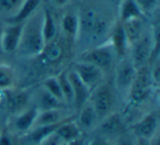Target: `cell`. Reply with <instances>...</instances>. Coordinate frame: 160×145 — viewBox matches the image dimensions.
<instances>
[{
  "label": "cell",
  "mask_w": 160,
  "mask_h": 145,
  "mask_svg": "<svg viewBox=\"0 0 160 145\" xmlns=\"http://www.w3.org/2000/svg\"><path fill=\"white\" fill-rule=\"evenodd\" d=\"M89 145H113L110 141L107 140V138L103 136H97L94 138L91 142L89 143Z\"/></svg>",
  "instance_id": "cell-33"
},
{
  "label": "cell",
  "mask_w": 160,
  "mask_h": 145,
  "mask_svg": "<svg viewBox=\"0 0 160 145\" xmlns=\"http://www.w3.org/2000/svg\"><path fill=\"white\" fill-rule=\"evenodd\" d=\"M65 55V47L62 43L57 37L52 42L47 43L44 46L43 50L38 56L40 60L45 66H55L62 62Z\"/></svg>",
  "instance_id": "cell-12"
},
{
  "label": "cell",
  "mask_w": 160,
  "mask_h": 145,
  "mask_svg": "<svg viewBox=\"0 0 160 145\" xmlns=\"http://www.w3.org/2000/svg\"><path fill=\"white\" fill-rule=\"evenodd\" d=\"M69 0H52V2L55 6H58V7H62V6H66L67 2Z\"/></svg>",
  "instance_id": "cell-35"
},
{
  "label": "cell",
  "mask_w": 160,
  "mask_h": 145,
  "mask_svg": "<svg viewBox=\"0 0 160 145\" xmlns=\"http://www.w3.org/2000/svg\"><path fill=\"white\" fill-rule=\"evenodd\" d=\"M2 54H3V51H2V47H1V43H0V57L2 56Z\"/></svg>",
  "instance_id": "cell-37"
},
{
  "label": "cell",
  "mask_w": 160,
  "mask_h": 145,
  "mask_svg": "<svg viewBox=\"0 0 160 145\" xmlns=\"http://www.w3.org/2000/svg\"><path fill=\"white\" fill-rule=\"evenodd\" d=\"M136 145H150V144H149V141L142 140V138H137V141H136Z\"/></svg>",
  "instance_id": "cell-36"
},
{
  "label": "cell",
  "mask_w": 160,
  "mask_h": 145,
  "mask_svg": "<svg viewBox=\"0 0 160 145\" xmlns=\"http://www.w3.org/2000/svg\"><path fill=\"white\" fill-rule=\"evenodd\" d=\"M79 16V34L83 33L92 37L102 36L107 32L109 24L103 11L94 6H87L78 12Z\"/></svg>",
  "instance_id": "cell-2"
},
{
  "label": "cell",
  "mask_w": 160,
  "mask_h": 145,
  "mask_svg": "<svg viewBox=\"0 0 160 145\" xmlns=\"http://www.w3.org/2000/svg\"><path fill=\"white\" fill-rule=\"evenodd\" d=\"M71 70L77 74V77L83 82V84L90 91H93L104 80V72L87 62H76Z\"/></svg>",
  "instance_id": "cell-7"
},
{
  "label": "cell",
  "mask_w": 160,
  "mask_h": 145,
  "mask_svg": "<svg viewBox=\"0 0 160 145\" xmlns=\"http://www.w3.org/2000/svg\"><path fill=\"white\" fill-rule=\"evenodd\" d=\"M100 132L103 134V138H116L120 134L125 132V125L123 119L118 114H110L108 117L101 120Z\"/></svg>",
  "instance_id": "cell-16"
},
{
  "label": "cell",
  "mask_w": 160,
  "mask_h": 145,
  "mask_svg": "<svg viewBox=\"0 0 160 145\" xmlns=\"http://www.w3.org/2000/svg\"><path fill=\"white\" fill-rule=\"evenodd\" d=\"M45 46L42 34V11H38L23 25L18 50L28 57H36Z\"/></svg>",
  "instance_id": "cell-1"
},
{
  "label": "cell",
  "mask_w": 160,
  "mask_h": 145,
  "mask_svg": "<svg viewBox=\"0 0 160 145\" xmlns=\"http://www.w3.org/2000/svg\"><path fill=\"white\" fill-rule=\"evenodd\" d=\"M99 118L94 111L91 104L88 101L81 109L79 110L77 124L81 131H90L98 125Z\"/></svg>",
  "instance_id": "cell-19"
},
{
  "label": "cell",
  "mask_w": 160,
  "mask_h": 145,
  "mask_svg": "<svg viewBox=\"0 0 160 145\" xmlns=\"http://www.w3.org/2000/svg\"><path fill=\"white\" fill-rule=\"evenodd\" d=\"M135 2L139 7L142 16H151L156 11L159 3V0H135Z\"/></svg>",
  "instance_id": "cell-29"
},
{
  "label": "cell",
  "mask_w": 160,
  "mask_h": 145,
  "mask_svg": "<svg viewBox=\"0 0 160 145\" xmlns=\"http://www.w3.org/2000/svg\"><path fill=\"white\" fill-rule=\"evenodd\" d=\"M113 145H136V142H134L133 138L129 134L124 133L120 134L116 138H113Z\"/></svg>",
  "instance_id": "cell-31"
},
{
  "label": "cell",
  "mask_w": 160,
  "mask_h": 145,
  "mask_svg": "<svg viewBox=\"0 0 160 145\" xmlns=\"http://www.w3.org/2000/svg\"><path fill=\"white\" fill-rule=\"evenodd\" d=\"M110 44L112 45L116 56L120 59L125 57L127 53V49L129 47L128 40H127L126 34L123 29V25L120 21H116L111 27L110 31Z\"/></svg>",
  "instance_id": "cell-14"
},
{
  "label": "cell",
  "mask_w": 160,
  "mask_h": 145,
  "mask_svg": "<svg viewBox=\"0 0 160 145\" xmlns=\"http://www.w3.org/2000/svg\"><path fill=\"white\" fill-rule=\"evenodd\" d=\"M132 46V58L136 69L145 67L146 63L151 59L153 55V47H157V44L152 42V36L142 35L139 40H136Z\"/></svg>",
  "instance_id": "cell-6"
},
{
  "label": "cell",
  "mask_w": 160,
  "mask_h": 145,
  "mask_svg": "<svg viewBox=\"0 0 160 145\" xmlns=\"http://www.w3.org/2000/svg\"><path fill=\"white\" fill-rule=\"evenodd\" d=\"M115 58V51H114L112 45L110 44V42H108L86 50L80 56L79 61L92 64L105 73L107 71L111 70V68L114 66Z\"/></svg>",
  "instance_id": "cell-4"
},
{
  "label": "cell",
  "mask_w": 160,
  "mask_h": 145,
  "mask_svg": "<svg viewBox=\"0 0 160 145\" xmlns=\"http://www.w3.org/2000/svg\"><path fill=\"white\" fill-rule=\"evenodd\" d=\"M0 145H13L11 135L6 132L0 133Z\"/></svg>",
  "instance_id": "cell-34"
},
{
  "label": "cell",
  "mask_w": 160,
  "mask_h": 145,
  "mask_svg": "<svg viewBox=\"0 0 160 145\" xmlns=\"http://www.w3.org/2000/svg\"><path fill=\"white\" fill-rule=\"evenodd\" d=\"M142 11L135 0H122L118 8V19L121 23L127 22L131 20H136V19H142Z\"/></svg>",
  "instance_id": "cell-21"
},
{
  "label": "cell",
  "mask_w": 160,
  "mask_h": 145,
  "mask_svg": "<svg viewBox=\"0 0 160 145\" xmlns=\"http://www.w3.org/2000/svg\"><path fill=\"white\" fill-rule=\"evenodd\" d=\"M81 132L82 131L78 127L77 122L70 120V119H66L65 121H62L59 127L55 130V133L62 138L64 143H68L79 138Z\"/></svg>",
  "instance_id": "cell-22"
},
{
  "label": "cell",
  "mask_w": 160,
  "mask_h": 145,
  "mask_svg": "<svg viewBox=\"0 0 160 145\" xmlns=\"http://www.w3.org/2000/svg\"><path fill=\"white\" fill-rule=\"evenodd\" d=\"M115 101V90L110 83L102 82L90 93L89 103L93 107L99 121L112 114Z\"/></svg>",
  "instance_id": "cell-3"
},
{
  "label": "cell",
  "mask_w": 160,
  "mask_h": 145,
  "mask_svg": "<svg viewBox=\"0 0 160 145\" xmlns=\"http://www.w3.org/2000/svg\"><path fill=\"white\" fill-rule=\"evenodd\" d=\"M85 145H89V144H85Z\"/></svg>",
  "instance_id": "cell-40"
},
{
  "label": "cell",
  "mask_w": 160,
  "mask_h": 145,
  "mask_svg": "<svg viewBox=\"0 0 160 145\" xmlns=\"http://www.w3.org/2000/svg\"><path fill=\"white\" fill-rule=\"evenodd\" d=\"M64 144V142L62 141V138L53 132L52 134H49L47 138H45L42 142L40 143V145H62Z\"/></svg>",
  "instance_id": "cell-32"
},
{
  "label": "cell",
  "mask_w": 160,
  "mask_h": 145,
  "mask_svg": "<svg viewBox=\"0 0 160 145\" xmlns=\"http://www.w3.org/2000/svg\"><path fill=\"white\" fill-rule=\"evenodd\" d=\"M1 92L6 106L11 114L16 115L28 108V104L30 101V93L27 90H16L11 87Z\"/></svg>",
  "instance_id": "cell-10"
},
{
  "label": "cell",
  "mask_w": 160,
  "mask_h": 145,
  "mask_svg": "<svg viewBox=\"0 0 160 145\" xmlns=\"http://www.w3.org/2000/svg\"><path fill=\"white\" fill-rule=\"evenodd\" d=\"M23 25H24V23L6 24V26L3 27L2 32L0 34V43H1L3 53L11 54L18 50L21 36H22Z\"/></svg>",
  "instance_id": "cell-9"
},
{
  "label": "cell",
  "mask_w": 160,
  "mask_h": 145,
  "mask_svg": "<svg viewBox=\"0 0 160 145\" xmlns=\"http://www.w3.org/2000/svg\"><path fill=\"white\" fill-rule=\"evenodd\" d=\"M14 74L11 67L0 63V91L13 87Z\"/></svg>",
  "instance_id": "cell-28"
},
{
  "label": "cell",
  "mask_w": 160,
  "mask_h": 145,
  "mask_svg": "<svg viewBox=\"0 0 160 145\" xmlns=\"http://www.w3.org/2000/svg\"><path fill=\"white\" fill-rule=\"evenodd\" d=\"M62 109H49V110H38V117L35 119L33 128L52 125L62 122ZM32 128V129H33ZM31 129V130H32Z\"/></svg>",
  "instance_id": "cell-23"
},
{
  "label": "cell",
  "mask_w": 160,
  "mask_h": 145,
  "mask_svg": "<svg viewBox=\"0 0 160 145\" xmlns=\"http://www.w3.org/2000/svg\"><path fill=\"white\" fill-rule=\"evenodd\" d=\"M38 107H36L38 110H49V109H62L64 108L65 104L59 101L57 98L49 94L47 91H45L42 87L38 95Z\"/></svg>",
  "instance_id": "cell-25"
},
{
  "label": "cell",
  "mask_w": 160,
  "mask_h": 145,
  "mask_svg": "<svg viewBox=\"0 0 160 145\" xmlns=\"http://www.w3.org/2000/svg\"><path fill=\"white\" fill-rule=\"evenodd\" d=\"M38 109L36 107L25 108L24 110L16 114L13 120V127L19 132H27L33 128L35 119L38 117Z\"/></svg>",
  "instance_id": "cell-18"
},
{
  "label": "cell",
  "mask_w": 160,
  "mask_h": 145,
  "mask_svg": "<svg viewBox=\"0 0 160 145\" xmlns=\"http://www.w3.org/2000/svg\"><path fill=\"white\" fill-rule=\"evenodd\" d=\"M158 123H159V118L157 112L147 114L134 125V133L136 138H142L147 141L152 138L157 134Z\"/></svg>",
  "instance_id": "cell-11"
},
{
  "label": "cell",
  "mask_w": 160,
  "mask_h": 145,
  "mask_svg": "<svg viewBox=\"0 0 160 145\" xmlns=\"http://www.w3.org/2000/svg\"><path fill=\"white\" fill-rule=\"evenodd\" d=\"M42 87L44 88L45 91H47L51 95H53L55 98H57L59 101L65 104L64 96H62V88H60L57 75H55V77H47V79H45L44 82L42 83ZM65 105H66V104H65Z\"/></svg>",
  "instance_id": "cell-27"
},
{
  "label": "cell",
  "mask_w": 160,
  "mask_h": 145,
  "mask_svg": "<svg viewBox=\"0 0 160 145\" xmlns=\"http://www.w3.org/2000/svg\"><path fill=\"white\" fill-rule=\"evenodd\" d=\"M137 69L128 58H122L115 68V86L120 92L128 94Z\"/></svg>",
  "instance_id": "cell-8"
},
{
  "label": "cell",
  "mask_w": 160,
  "mask_h": 145,
  "mask_svg": "<svg viewBox=\"0 0 160 145\" xmlns=\"http://www.w3.org/2000/svg\"><path fill=\"white\" fill-rule=\"evenodd\" d=\"M23 0H0V10L5 12H16Z\"/></svg>",
  "instance_id": "cell-30"
},
{
  "label": "cell",
  "mask_w": 160,
  "mask_h": 145,
  "mask_svg": "<svg viewBox=\"0 0 160 145\" xmlns=\"http://www.w3.org/2000/svg\"><path fill=\"white\" fill-rule=\"evenodd\" d=\"M124 32L126 34L127 40L131 46L132 44L139 40L144 35V25H142V19H136V20H131L127 22L122 23Z\"/></svg>",
  "instance_id": "cell-24"
},
{
  "label": "cell",
  "mask_w": 160,
  "mask_h": 145,
  "mask_svg": "<svg viewBox=\"0 0 160 145\" xmlns=\"http://www.w3.org/2000/svg\"><path fill=\"white\" fill-rule=\"evenodd\" d=\"M153 87L149 69L146 66L137 69L136 77L128 92L129 99L133 104H140L150 95Z\"/></svg>",
  "instance_id": "cell-5"
},
{
  "label": "cell",
  "mask_w": 160,
  "mask_h": 145,
  "mask_svg": "<svg viewBox=\"0 0 160 145\" xmlns=\"http://www.w3.org/2000/svg\"><path fill=\"white\" fill-rule=\"evenodd\" d=\"M43 0H23L19 9L6 20L7 24H20L28 21L35 12L38 11Z\"/></svg>",
  "instance_id": "cell-15"
},
{
  "label": "cell",
  "mask_w": 160,
  "mask_h": 145,
  "mask_svg": "<svg viewBox=\"0 0 160 145\" xmlns=\"http://www.w3.org/2000/svg\"><path fill=\"white\" fill-rule=\"evenodd\" d=\"M60 27L64 33L65 37L69 40L70 42H75L77 37L79 36V16L78 12L69 11L65 12L60 21Z\"/></svg>",
  "instance_id": "cell-17"
},
{
  "label": "cell",
  "mask_w": 160,
  "mask_h": 145,
  "mask_svg": "<svg viewBox=\"0 0 160 145\" xmlns=\"http://www.w3.org/2000/svg\"><path fill=\"white\" fill-rule=\"evenodd\" d=\"M58 82H59L60 88H62V96H64V101L66 105H72L73 103V94L72 87H71L70 81L68 79V71H64L60 74L57 75Z\"/></svg>",
  "instance_id": "cell-26"
},
{
  "label": "cell",
  "mask_w": 160,
  "mask_h": 145,
  "mask_svg": "<svg viewBox=\"0 0 160 145\" xmlns=\"http://www.w3.org/2000/svg\"><path fill=\"white\" fill-rule=\"evenodd\" d=\"M68 79L70 81L73 94V107L77 110H80L89 101L90 93L91 91L83 84V82L77 77L72 70L68 71Z\"/></svg>",
  "instance_id": "cell-13"
},
{
  "label": "cell",
  "mask_w": 160,
  "mask_h": 145,
  "mask_svg": "<svg viewBox=\"0 0 160 145\" xmlns=\"http://www.w3.org/2000/svg\"><path fill=\"white\" fill-rule=\"evenodd\" d=\"M57 24L52 11L44 7L42 10V34L45 45L57 37Z\"/></svg>",
  "instance_id": "cell-20"
},
{
  "label": "cell",
  "mask_w": 160,
  "mask_h": 145,
  "mask_svg": "<svg viewBox=\"0 0 160 145\" xmlns=\"http://www.w3.org/2000/svg\"><path fill=\"white\" fill-rule=\"evenodd\" d=\"M62 145H65V143H64V144H62Z\"/></svg>",
  "instance_id": "cell-39"
},
{
  "label": "cell",
  "mask_w": 160,
  "mask_h": 145,
  "mask_svg": "<svg viewBox=\"0 0 160 145\" xmlns=\"http://www.w3.org/2000/svg\"><path fill=\"white\" fill-rule=\"evenodd\" d=\"M111 1H115V0H111Z\"/></svg>",
  "instance_id": "cell-38"
}]
</instances>
